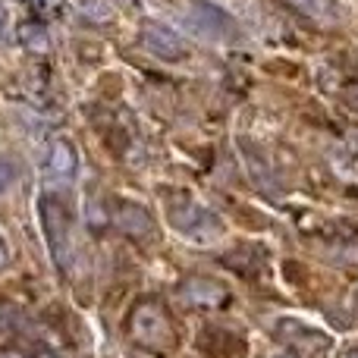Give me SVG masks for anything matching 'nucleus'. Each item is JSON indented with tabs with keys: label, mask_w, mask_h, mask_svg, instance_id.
Instances as JSON below:
<instances>
[{
	"label": "nucleus",
	"mask_w": 358,
	"mask_h": 358,
	"mask_svg": "<svg viewBox=\"0 0 358 358\" xmlns=\"http://www.w3.org/2000/svg\"><path fill=\"white\" fill-rule=\"evenodd\" d=\"M126 334L136 346L148 349V352H167L176 346V330L170 321V311L157 299H142L132 305L129 317H126Z\"/></svg>",
	"instance_id": "1"
},
{
	"label": "nucleus",
	"mask_w": 358,
	"mask_h": 358,
	"mask_svg": "<svg viewBox=\"0 0 358 358\" xmlns=\"http://www.w3.org/2000/svg\"><path fill=\"white\" fill-rule=\"evenodd\" d=\"M167 217L176 233H182L185 239H192L195 245H210V242H217L223 233V223L217 220L208 208L192 201V198H173V201L167 204Z\"/></svg>",
	"instance_id": "2"
},
{
	"label": "nucleus",
	"mask_w": 358,
	"mask_h": 358,
	"mask_svg": "<svg viewBox=\"0 0 358 358\" xmlns=\"http://www.w3.org/2000/svg\"><path fill=\"white\" fill-rule=\"evenodd\" d=\"M38 217H41V229L48 239L50 258L57 267H66L69 258V210L57 195H41L38 201Z\"/></svg>",
	"instance_id": "3"
},
{
	"label": "nucleus",
	"mask_w": 358,
	"mask_h": 358,
	"mask_svg": "<svg viewBox=\"0 0 358 358\" xmlns=\"http://www.w3.org/2000/svg\"><path fill=\"white\" fill-rule=\"evenodd\" d=\"M110 223L123 236H129V239H136V242H148V239H155V233H157L155 217L148 214V208H142V204H136V201H126V198H120V201L113 204Z\"/></svg>",
	"instance_id": "4"
},
{
	"label": "nucleus",
	"mask_w": 358,
	"mask_h": 358,
	"mask_svg": "<svg viewBox=\"0 0 358 358\" xmlns=\"http://www.w3.org/2000/svg\"><path fill=\"white\" fill-rule=\"evenodd\" d=\"M189 22L195 31H201L204 38H229L236 31V22L229 19L227 10H220L210 0H192L189 3Z\"/></svg>",
	"instance_id": "5"
},
{
	"label": "nucleus",
	"mask_w": 358,
	"mask_h": 358,
	"mask_svg": "<svg viewBox=\"0 0 358 358\" xmlns=\"http://www.w3.org/2000/svg\"><path fill=\"white\" fill-rule=\"evenodd\" d=\"M138 38H142L145 50H151L155 57H161V60H182L185 57V41L182 35H176L170 25L164 22H142V29H138Z\"/></svg>",
	"instance_id": "6"
},
{
	"label": "nucleus",
	"mask_w": 358,
	"mask_h": 358,
	"mask_svg": "<svg viewBox=\"0 0 358 358\" xmlns=\"http://www.w3.org/2000/svg\"><path fill=\"white\" fill-rule=\"evenodd\" d=\"M179 296L195 308H223L229 302V289L210 277H185L179 283Z\"/></svg>",
	"instance_id": "7"
},
{
	"label": "nucleus",
	"mask_w": 358,
	"mask_h": 358,
	"mask_svg": "<svg viewBox=\"0 0 358 358\" xmlns=\"http://www.w3.org/2000/svg\"><path fill=\"white\" fill-rule=\"evenodd\" d=\"M277 336L289 343L296 355L308 352V355H317V358H321L324 352H327V346H330V336H324V334H317V330L305 327L302 321H289V317L277 324Z\"/></svg>",
	"instance_id": "8"
},
{
	"label": "nucleus",
	"mask_w": 358,
	"mask_h": 358,
	"mask_svg": "<svg viewBox=\"0 0 358 358\" xmlns=\"http://www.w3.org/2000/svg\"><path fill=\"white\" fill-rule=\"evenodd\" d=\"M44 170H48L50 179H60V182H69L79 170V155H76V145L69 138H54L48 145V157H44Z\"/></svg>",
	"instance_id": "9"
},
{
	"label": "nucleus",
	"mask_w": 358,
	"mask_h": 358,
	"mask_svg": "<svg viewBox=\"0 0 358 358\" xmlns=\"http://www.w3.org/2000/svg\"><path fill=\"white\" fill-rule=\"evenodd\" d=\"M16 38H19V44H22L29 54H48V48H50V38H48V29H44V22H22L16 29Z\"/></svg>",
	"instance_id": "10"
},
{
	"label": "nucleus",
	"mask_w": 358,
	"mask_h": 358,
	"mask_svg": "<svg viewBox=\"0 0 358 358\" xmlns=\"http://www.w3.org/2000/svg\"><path fill=\"white\" fill-rule=\"evenodd\" d=\"M242 161H245L248 176L255 179V185H258L261 192H277V179H273V173H271V167H267L264 157L255 155L252 148H245V151H242Z\"/></svg>",
	"instance_id": "11"
},
{
	"label": "nucleus",
	"mask_w": 358,
	"mask_h": 358,
	"mask_svg": "<svg viewBox=\"0 0 358 358\" xmlns=\"http://www.w3.org/2000/svg\"><path fill=\"white\" fill-rule=\"evenodd\" d=\"M261 258H264V255H261L255 245H239L236 252L223 255V264L233 267L236 273H245V277H252V273H258Z\"/></svg>",
	"instance_id": "12"
},
{
	"label": "nucleus",
	"mask_w": 358,
	"mask_h": 358,
	"mask_svg": "<svg viewBox=\"0 0 358 358\" xmlns=\"http://www.w3.org/2000/svg\"><path fill=\"white\" fill-rule=\"evenodd\" d=\"M82 16L92 19V22H110L113 3L110 0H82Z\"/></svg>",
	"instance_id": "13"
},
{
	"label": "nucleus",
	"mask_w": 358,
	"mask_h": 358,
	"mask_svg": "<svg viewBox=\"0 0 358 358\" xmlns=\"http://www.w3.org/2000/svg\"><path fill=\"white\" fill-rule=\"evenodd\" d=\"M85 220H88V229H104L107 223H110V214H107L98 201H88L85 204Z\"/></svg>",
	"instance_id": "14"
},
{
	"label": "nucleus",
	"mask_w": 358,
	"mask_h": 358,
	"mask_svg": "<svg viewBox=\"0 0 358 358\" xmlns=\"http://www.w3.org/2000/svg\"><path fill=\"white\" fill-rule=\"evenodd\" d=\"M296 10H302L305 16H327L330 0H289Z\"/></svg>",
	"instance_id": "15"
},
{
	"label": "nucleus",
	"mask_w": 358,
	"mask_h": 358,
	"mask_svg": "<svg viewBox=\"0 0 358 358\" xmlns=\"http://www.w3.org/2000/svg\"><path fill=\"white\" fill-rule=\"evenodd\" d=\"M343 104L349 107V110H355L358 113V79H349V82H343Z\"/></svg>",
	"instance_id": "16"
},
{
	"label": "nucleus",
	"mask_w": 358,
	"mask_h": 358,
	"mask_svg": "<svg viewBox=\"0 0 358 358\" xmlns=\"http://www.w3.org/2000/svg\"><path fill=\"white\" fill-rule=\"evenodd\" d=\"M35 10H41L44 16H60L63 13V0H31Z\"/></svg>",
	"instance_id": "17"
},
{
	"label": "nucleus",
	"mask_w": 358,
	"mask_h": 358,
	"mask_svg": "<svg viewBox=\"0 0 358 358\" xmlns=\"http://www.w3.org/2000/svg\"><path fill=\"white\" fill-rule=\"evenodd\" d=\"M13 176H16V170H13V164H10V161H0V192H6V189H10Z\"/></svg>",
	"instance_id": "18"
},
{
	"label": "nucleus",
	"mask_w": 358,
	"mask_h": 358,
	"mask_svg": "<svg viewBox=\"0 0 358 358\" xmlns=\"http://www.w3.org/2000/svg\"><path fill=\"white\" fill-rule=\"evenodd\" d=\"M6 29H10V10H6V3L0 0V35H6Z\"/></svg>",
	"instance_id": "19"
},
{
	"label": "nucleus",
	"mask_w": 358,
	"mask_h": 358,
	"mask_svg": "<svg viewBox=\"0 0 358 358\" xmlns=\"http://www.w3.org/2000/svg\"><path fill=\"white\" fill-rule=\"evenodd\" d=\"M6 264H10V252H6V245L0 242V271H3Z\"/></svg>",
	"instance_id": "20"
},
{
	"label": "nucleus",
	"mask_w": 358,
	"mask_h": 358,
	"mask_svg": "<svg viewBox=\"0 0 358 358\" xmlns=\"http://www.w3.org/2000/svg\"><path fill=\"white\" fill-rule=\"evenodd\" d=\"M31 358H60V355H57V352H50V349H38V352L31 355Z\"/></svg>",
	"instance_id": "21"
},
{
	"label": "nucleus",
	"mask_w": 358,
	"mask_h": 358,
	"mask_svg": "<svg viewBox=\"0 0 358 358\" xmlns=\"http://www.w3.org/2000/svg\"><path fill=\"white\" fill-rule=\"evenodd\" d=\"M277 358H302V355H296V352H292V349H289V352H280Z\"/></svg>",
	"instance_id": "22"
},
{
	"label": "nucleus",
	"mask_w": 358,
	"mask_h": 358,
	"mask_svg": "<svg viewBox=\"0 0 358 358\" xmlns=\"http://www.w3.org/2000/svg\"><path fill=\"white\" fill-rule=\"evenodd\" d=\"M343 358H358V349H349V352H343Z\"/></svg>",
	"instance_id": "23"
}]
</instances>
